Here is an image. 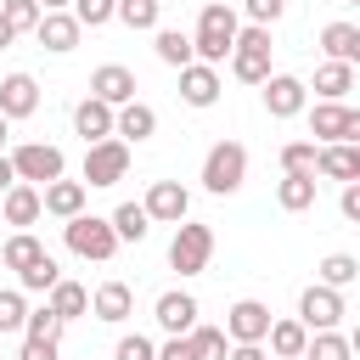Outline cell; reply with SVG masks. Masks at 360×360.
<instances>
[{
  "instance_id": "cell-1",
  "label": "cell",
  "mask_w": 360,
  "mask_h": 360,
  "mask_svg": "<svg viewBox=\"0 0 360 360\" xmlns=\"http://www.w3.org/2000/svg\"><path fill=\"white\" fill-rule=\"evenodd\" d=\"M236 34H242L236 11H231L225 0H208L202 17H197V28H191V39H197V62H214V68H219V62L236 51Z\"/></svg>"
},
{
  "instance_id": "cell-2",
  "label": "cell",
  "mask_w": 360,
  "mask_h": 360,
  "mask_svg": "<svg viewBox=\"0 0 360 360\" xmlns=\"http://www.w3.org/2000/svg\"><path fill=\"white\" fill-rule=\"evenodd\" d=\"M62 242H68L79 259H90V264H107V259L118 253V231H112V219H96V214H73V219H62Z\"/></svg>"
},
{
  "instance_id": "cell-3",
  "label": "cell",
  "mask_w": 360,
  "mask_h": 360,
  "mask_svg": "<svg viewBox=\"0 0 360 360\" xmlns=\"http://www.w3.org/2000/svg\"><path fill=\"white\" fill-rule=\"evenodd\" d=\"M242 180H248V146L242 141H214L208 158H202V186L214 197H231V191H242Z\"/></svg>"
},
{
  "instance_id": "cell-4",
  "label": "cell",
  "mask_w": 360,
  "mask_h": 360,
  "mask_svg": "<svg viewBox=\"0 0 360 360\" xmlns=\"http://www.w3.org/2000/svg\"><path fill=\"white\" fill-rule=\"evenodd\" d=\"M270 28L264 22H248L242 34H236V51H231V73L242 79V84H264L270 79Z\"/></svg>"
},
{
  "instance_id": "cell-5",
  "label": "cell",
  "mask_w": 360,
  "mask_h": 360,
  "mask_svg": "<svg viewBox=\"0 0 360 360\" xmlns=\"http://www.w3.org/2000/svg\"><path fill=\"white\" fill-rule=\"evenodd\" d=\"M208 259H214V231L197 225V219H180V225H174V242H169V270H180V276H202Z\"/></svg>"
},
{
  "instance_id": "cell-6",
  "label": "cell",
  "mask_w": 360,
  "mask_h": 360,
  "mask_svg": "<svg viewBox=\"0 0 360 360\" xmlns=\"http://www.w3.org/2000/svg\"><path fill=\"white\" fill-rule=\"evenodd\" d=\"M124 174H129V141L124 135L84 146V186H118Z\"/></svg>"
},
{
  "instance_id": "cell-7",
  "label": "cell",
  "mask_w": 360,
  "mask_h": 360,
  "mask_svg": "<svg viewBox=\"0 0 360 360\" xmlns=\"http://www.w3.org/2000/svg\"><path fill=\"white\" fill-rule=\"evenodd\" d=\"M309 135H315L321 146H332V141L360 146V107H343V101H315V107H309Z\"/></svg>"
},
{
  "instance_id": "cell-8",
  "label": "cell",
  "mask_w": 360,
  "mask_h": 360,
  "mask_svg": "<svg viewBox=\"0 0 360 360\" xmlns=\"http://www.w3.org/2000/svg\"><path fill=\"white\" fill-rule=\"evenodd\" d=\"M11 163H17V180H34V186L62 180V169H68L62 146H51V141H28V146H17V152H11Z\"/></svg>"
},
{
  "instance_id": "cell-9",
  "label": "cell",
  "mask_w": 360,
  "mask_h": 360,
  "mask_svg": "<svg viewBox=\"0 0 360 360\" xmlns=\"http://www.w3.org/2000/svg\"><path fill=\"white\" fill-rule=\"evenodd\" d=\"M298 321H304L309 332H332V326L343 321V292L326 287V281L304 287V298H298Z\"/></svg>"
},
{
  "instance_id": "cell-10",
  "label": "cell",
  "mask_w": 360,
  "mask_h": 360,
  "mask_svg": "<svg viewBox=\"0 0 360 360\" xmlns=\"http://www.w3.org/2000/svg\"><path fill=\"white\" fill-rule=\"evenodd\" d=\"M270 309L259 304V298H236L231 309H225V332H231V343H264L270 338Z\"/></svg>"
},
{
  "instance_id": "cell-11",
  "label": "cell",
  "mask_w": 360,
  "mask_h": 360,
  "mask_svg": "<svg viewBox=\"0 0 360 360\" xmlns=\"http://www.w3.org/2000/svg\"><path fill=\"white\" fill-rule=\"evenodd\" d=\"M259 90H264V112H270V118H298L304 101H309V84L292 79V73H270Z\"/></svg>"
},
{
  "instance_id": "cell-12",
  "label": "cell",
  "mask_w": 360,
  "mask_h": 360,
  "mask_svg": "<svg viewBox=\"0 0 360 360\" xmlns=\"http://www.w3.org/2000/svg\"><path fill=\"white\" fill-rule=\"evenodd\" d=\"M146 214H152L158 225H180V219L191 214V191H186L180 180H152V186H146Z\"/></svg>"
},
{
  "instance_id": "cell-13",
  "label": "cell",
  "mask_w": 360,
  "mask_h": 360,
  "mask_svg": "<svg viewBox=\"0 0 360 360\" xmlns=\"http://www.w3.org/2000/svg\"><path fill=\"white\" fill-rule=\"evenodd\" d=\"M73 129L84 135V146H96V141L118 135V107H107L101 96H84V101L73 107Z\"/></svg>"
},
{
  "instance_id": "cell-14",
  "label": "cell",
  "mask_w": 360,
  "mask_h": 360,
  "mask_svg": "<svg viewBox=\"0 0 360 360\" xmlns=\"http://www.w3.org/2000/svg\"><path fill=\"white\" fill-rule=\"evenodd\" d=\"M79 34H84V22H79L73 11H45L39 28H34V39H39L45 51H56V56H68V51L79 45Z\"/></svg>"
},
{
  "instance_id": "cell-15",
  "label": "cell",
  "mask_w": 360,
  "mask_h": 360,
  "mask_svg": "<svg viewBox=\"0 0 360 360\" xmlns=\"http://www.w3.org/2000/svg\"><path fill=\"white\" fill-rule=\"evenodd\" d=\"M90 96H101L107 107H124V101H135V73L124 62H101L90 73Z\"/></svg>"
},
{
  "instance_id": "cell-16",
  "label": "cell",
  "mask_w": 360,
  "mask_h": 360,
  "mask_svg": "<svg viewBox=\"0 0 360 360\" xmlns=\"http://www.w3.org/2000/svg\"><path fill=\"white\" fill-rule=\"evenodd\" d=\"M180 101H186V107H214V101H219V68H214V62L180 68Z\"/></svg>"
},
{
  "instance_id": "cell-17",
  "label": "cell",
  "mask_w": 360,
  "mask_h": 360,
  "mask_svg": "<svg viewBox=\"0 0 360 360\" xmlns=\"http://www.w3.org/2000/svg\"><path fill=\"white\" fill-rule=\"evenodd\" d=\"M0 112H6V118H34V112H39V84H34V73H6V79H0Z\"/></svg>"
},
{
  "instance_id": "cell-18",
  "label": "cell",
  "mask_w": 360,
  "mask_h": 360,
  "mask_svg": "<svg viewBox=\"0 0 360 360\" xmlns=\"http://www.w3.org/2000/svg\"><path fill=\"white\" fill-rule=\"evenodd\" d=\"M152 321H158L169 338H186V332L197 326V298H191V292H163V298L152 304Z\"/></svg>"
},
{
  "instance_id": "cell-19",
  "label": "cell",
  "mask_w": 360,
  "mask_h": 360,
  "mask_svg": "<svg viewBox=\"0 0 360 360\" xmlns=\"http://www.w3.org/2000/svg\"><path fill=\"white\" fill-rule=\"evenodd\" d=\"M0 208H6V225H34V219L45 214V186H34V180H17V186L0 197Z\"/></svg>"
},
{
  "instance_id": "cell-20",
  "label": "cell",
  "mask_w": 360,
  "mask_h": 360,
  "mask_svg": "<svg viewBox=\"0 0 360 360\" xmlns=\"http://www.w3.org/2000/svg\"><path fill=\"white\" fill-rule=\"evenodd\" d=\"M129 309H135V292H129L124 281H101V287H96V298H90V315H96V321H107V326L129 321Z\"/></svg>"
},
{
  "instance_id": "cell-21",
  "label": "cell",
  "mask_w": 360,
  "mask_h": 360,
  "mask_svg": "<svg viewBox=\"0 0 360 360\" xmlns=\"http://www.w3.org/2000/svg\"><path fill=\"white\" fill-rule=\"evenodd\" d=\"M84 197H90L84 180H51L45 186V214L51 219H73V214H84Z\"/></svg>"
},
{
  "instance_id": "cell-22",
  "label": "cell",
  "mask_w": 360,
  "mask_h": 360,
  "mask_svg": "<svg viewBox=\"0 0 360 360\" xmlns=\"http://www.w3.org/2000/svg\"><path fill=\"white\" fill-rule=\"evenodd\" d=\"M321 51H326L332 62L360 68V28H354V22H326V28H321Z\"/></svg>"
},
{
  "instance_id": "cell-23",
  "label": "cell",
  "mask_w": 360,
  "mask_h": 360,
  "mask_svg": "<svg viewBox=\"0 0 360 360\" xmlns=\"http://www.w3.org/2000/svg\"><path fill=\"white\" fill-rule=\"evenodd\" d=\"M264 343H270L276 360H292V354L309 349V326H304L298 315H292V321H270V338H264Z\"/></svg>"
},
{
  "instance_id": "cell-24",
  "label": "cell",
  "mask_w": 360,
  "mask_h": 360,
  "mask_svg": "<svg viewBox=\"0 0 360 360\" xmlns=\"http://www.w3.org/2000/svg\"><path fill=\"white\" fill-rule=\"evenodd\" d=\"M158 62H169V68H191L197 62V39L186 34V28H158Z\"/></svg>"
},
{
  "instance_id": "cell-25",
  "label": "cell",
  "mask_w": 360,
  "mask_h": 360,
  "mask_svg": "<svg viewBox=\"0 0 360 360\" xmlns=\"http://www.w3.org/2000/svg\"><path fill=\"white\" fill-rule=\"evenodd\" d=\"M349 90H354V68H349V62H332V56H326V62L315 68V96H321V101H343Z\"/></svg>"
},
{
  "instance_id": "cell-26",
  "label": "cell",
  "mask_w": 360,
  "mask_h": 360,
  "mask_svg": "<svg viewBox=\"0 0 360 360\" xmlns=\"http://www.w3.org/2000/svg\"><path fill=\"white\" fill-rule=\"evenodd\" d=\"M118 135H124V141H146V135H158V112H152L146 101H124V107H118Z\"/></svg>"
},
{
  "instance_id": "cell-27",
  "label": "cell",
  "mask_w": 360,
  "mask_h": 360,
  "mask_svg": "<svg viewBox=\"0 0 360 360\" xmlns=\"http://www.w3.org/2000/svg\"><path fill=\"white\" fill-rule=\"evenodd\" d=\"M315 174H326V180H354V146L349 141H332V146H321V158H315Z\"/></svg>"
},
{
  "instance_id": "cell-28",
  "label": "cell",
  "mask_w": 360,
  "mask_h": 360,
  "mask_svg": "<svg viewBox=\"0 0 360 360\" xmlns=\"http://www.w3.org/2000/svg\"><path fill=\"white\" fill-rule=\"evenodd\" d=\"M276 202H281L287 214H304V208L315 202V169H309V174H281V186H276Z\"/></svg>"
},
{
  "instance_id": "cell-29",
  "label": "cell",
  "mask_w": 360,
  "mask_h": 360,
  "mask_svg": "<svg viewBox=\"0 0 360 360\" xmlns=\"http://www.w3.org/2000/svg\"><path fill=\"white\" fill-rule=\"evenodd\" d=\"M112 231H118V242H141L146 231H152V214H146V202H118L112 214Z\"/></svg>"
},
{
  "instance_id": "cell-30",
  "label": "cell",
  "mask_w": 360,
  "mask_h": 360,
  "mask_svg": "<svg viewBox=\"0 0 360 360\" xmlns=\"http://www.w3.org/2000/svg\"><path fill=\"white\" fill-rule=\"evenodd\" d=\"M315 281H326V287H338V292H343V287H354V281H360V259H354V253H326V259L315 264Z\"/></svg>"
},
{
  "instance_id": "cell-31",
  "label": "cell",
  "mask_w": 360,
  "mask_h": 360,
  "mask_svg": "<svg viewBox=\"0 0 360 360\" xmlns=\"http://www.w3.org/2000/svg\"><path fill=\"white\" fill-rule=\"evenodd\" d=\"M0 259H6V270H17V276H22L28 264H39V259H45V242H39V236H28V231H17V236L6 242V253H0Z\"/></svg>"
},
{
  "instance_id": "cell-32",
  "label": "cell",
  "mask_w": 360,
  "mask_h": 360,
  "mask_svg": "<svg viewBox=\"0 0 360 360\" xmlns=\"http://www.w3.org/2000/svg\"><path fill=\"white\" fill-rule=\"evenodd\" d=\"M45 304H51V309H56V315H62V321H79V315H84V309H90V292H84V287H79V281H56V287H51V298H45Z\"/></svg>"
},
{
  "instance_id": "cell-33",
  "label": "cell",
  "mask_w": 360,
  "mask_h": 360,
  "mask_svg": "<svg viewBox=\"0 0 360 360\" xmlns=\"http://www.w3.org/2000/svg\"><path fill=\"white\" fill-rule=\"evenodd\" d=\"M158 17H163V0H118V22L124 28H141V34L152 28L158 34Z\"/></svg>"
},
{
  "instance_id": "cell-34",
  "label": "cell",
  "mask_w": 360,
  "mask_h": 360,
  "mask_svg": "<svg viewBox=\"0 0 360 360\" xmlns=\"http://www.w3.org/2000/svg\"><path fill=\"white\" fill-rule=\"evenodd\" d=\"M354 349H349V338L332 326V332H309V349H304V360H349Z\"/></svg>"
},
{
  "instance_id": "cell-35",
  "label": "cell",
  "mask_w": 360,
  "mask_h": 360,
  "mask_svg": "<svg viewBox=\"0 0 360 360\" xmlns=\"http://www.w3.org/2000/svg\"><path fill=\"white\" fill-rule=\"evenodd\" d=\"M0 17H6L17 34H34L39 17H45V6H39V0H0Z\"/></svg>"
},
{
  "instance_id": "cell-36",
  "label": "cell",
  "mask_w": 360,
  "mask_h": 360,
  "mask_svg": "<svg viewBox=\"0 0 360 360\" xmlns=\"http://www.w3.org/2000/svg\"><path fill=\"white\" fill-rule=\"evenodd\" d=\"M191 343L202 360H231V332L225 326H191Z\"/></svg>"
},
{
  "instance_id": "cell-37",
  "label": "cell",
  "mask_w": 360,
  "mask_h": 360,
  "mask_svg": "<svg viewBox=\"0 0 360 360\" xmlns=\"http://www.w3.org/2000/svg\"><path fill=\"white\" fill-rule=\"evenodd\" d=\"M315 158H321L315 141H287V146H281V174H309Z\"/></svg>"
},
{
  "instance_id": "cell-38",
  "label": "cell",
  "mask_w": 360,
  "mask_h": 360,
  "mask_svg": "<svg viewBox=\"0 0 360 360\" xmlns=\"http://www.w3.org/2000/svg\"><path fill=\"white\" fill-rule=\"evenodd\" d=\"M17 281H22V292H51V287L62 281V270H56V259L45 253V259H39V264H28V270H22Z\"/></svg>"
},
{
  "instance_id": "cell-39",
  "label": "cell",
  "mask_w": 360,
  "mask_h": 360,
  "mask_svg": "<svg viewBox=\"0 0 360 360\" xmlns=\"http://www.w3.org/2000/svg\"><path fill=\"white\" fill-rule=\"evenodd\" d=\"M62 315L51 309V304H39V309H28V326H22V338H62Z\"/></svg>"
},
{
  "instance_id": "cell-40",
  "label": "cell",
  "mask_w": 360,
  "mask_h": 360,
  "mask_svg": "<svg viewBox=\"0 0 360 360\" xmlns=\"http://www.w3.org/2000/svg\"><path fill=\"white\" fill-rule=\"evenodd\" d=\"M22 326H28V304L17 287H6L0 292V332H22Z\"/></svg>"
},
{
  "instance_id": "cell-41",
  "label": "cell",
  "mask_w": 360,
  "mask_h": 360,
  "mask_svg": "<svg viewBox=\"0 0 360 360\" xmlns=\"http://www.w3.org/2000/svg\"><path fill=\"white\" fill-rule=\"evenodd\" d=\"M68 11H73L84 28H101V22H112V17H118V0H73Z\"/></svg>"
},
{
  "instance_id": "cell-42",
  "label": "cell",
  "mask_w": 360,
  "mask_h": 360,
  "mask_svg": "<svg viewBox=\"0 0 360 360\" xmlns=\"http://www.w3.org/2000/svg\"><path fill=\"white\" fill-rule=\"evenodd\" d=\"M112 360H158V349H152V338H141V332H129V338H118V349H112Z\"/></svg>"
},
{
  "instance_id": "cell-43",
  "label": "cell",
  "mask_w": 360,
  "mask_h": 360,
  "mask_svg": "<svg viewBox=\"0 0 360 360\" xmlns=\"http://www.w3.org/2000/svg\"><path fill=\"white\" fill-rule=\"evenodd\" d=\"M242 11H248L253 22H264V28H270V22L287 11V0H242Z\"/></svg>"
},
{
  "instance_id": "cell-44",
  "label": "cell",
  "mask_w": 360,
  "mask_h": 360,
  "mask_svg": "<svg viewBox=\"0 0 360 360\" xmlns=\"http://www.w3.org/2000/svg\"><path fill=\"white\" fill-rule=\"evenodd\" d=\"M158 360H202V354H197V343H191V332H186V338H169V343L158 349Z\"/></svg>"
},
{
  "instance_id": "cell-45",
  "label": "cell",
  "mask_w": 360,
  "mask_h": 360,
  "mask_svg": "<svg viewBox=\"0 0 360 360\" xmlns=\"http://www.w3.org/2000/svg\"><path fill=\"white\" fill-rule=\"evenodd\" d=\"M17 360H56V338H22Z\"/></svg>"
},
{
  "instance_id": "cell-46",
  "label": "cell",
  "mask_w": 360,
  "mask_h": 360,
  "mask_svg": "<svg viewBox=\"0 0 360 360\" xmlns=\"http://www.w3.org/2000/svg\"><path fill=\"white\" fill-rule=\"evenodd\" d=\"M338 208H343V219H354V225H360V180H349V186H343Z\"/></svg>"
},
{
  "instance_id": "cell-47",
  "label": "cell",
  "mask_w": 360,
  "mask_h": 360,
  "mask_svg": "<svg viewBox=\"0 0 360 360\" xmlns=\"http://www.w3.org/2000/svg\"><path fill=\"white\" fill-rule=\"evenodd\" d=\"M231 360H270L264 343H231Z\"/></svg>"
},
{
  "instance_id": "cell-48",
  "label": "cell",
  "mask_w": 360,
  "mask_h": 360,
  "mask_svg": "<svg viewBox=\"0 0 360 360\" xmlns=\"http://www.w3.org/2000/svg\"><path fill=\"white\" fill-rule=\"evenodd\" d=\"M11 186H17V163H11V158H6V152H0V197H6V191H11Z\"/></svg>"
},
{
  "instance_id": "cell-49",
  "label": "cell",
  "mask_w": 360,
  "mask_h": 360,
  "mask_svg": "<svg viewBox=\"0 0 360 360\" xmlns=\"http://www.w3.org/2000/svg\"><path fill=\"white\" fill-rule=\"evenodd\" d=\"M11 39H17V28H11V22H6V17H0V51H6V45H11Z\"/></svg>"
},
{
  "instance_id": "cell-50",
  "label": "cell",
  "mask_w": 360,
  "mask_h": 360,
  "mask_svg": "<svg viewBox=\"0 0 360 360\" xmlns=\"http://www.w3.org/2000/svg\"><path fill=\"white\" fill-rule=\"evenodd\" d=\"M39 6H45V11H68L73 0H39Z\"/></svg>"
},
{
  "instance_id": "cell-51",
  "label": "cell",
  "mask_w": 360,
  "mask_h": 360,
  "mask_svg": "<svg viewBox=\"0 0 360 360\" xmlns=\"http://www.w3.org/2000/svg\"><path fill=\"white\" fill-rule=\"evenodd\" d=\"M349 349H354V354H360V321H354V332H349Z\"/></svg>"
},
{
  "instance_id": "cell-52",
  "label": "cell",
  "mask_w": 360,
  "mask_h": 360,
  "mask_svg": "<svg viewBox=\"0 0 360 360\" xmlns=\"http://www.w3.org/2000/svg\"><path fill=\"white\" fill-rule=\"evenodd\" d=\"M6 129H11V118H6V112H0V146H6Z\"/></svg>"
},
{
  "instance_id": "cell-53",
  "label": "cell",
  "mask_w": 360,
  "mask_h": 360,
  "mask_svg": "<svg viewBox=\"0 0 360 360\" xmlns=\"http://www.w3.org/2000/svg\"><path fill=\"white\" fill-rule=\"evenodd\" d=\"M354 180H360V146H354Z\"/></svg>"
},
{
  "instance_id": "cell-54",
  "label": "cell",
  "mask_w": 360,
  "mask_h": 360,
  "mask_svg": "<svg viewBox=\"0 0 360 360\" xmlns=\"http://www.w3.org/2000/svg\"><path fill=\"white\" fill-rule=\"evenodd\" d=\"M292 360H304V354H292Z\"/></svg>"
},
{
  "instance_id": "cell-55",
  "label": "cell",
  "mask_w": 360,
  "mask_h": 360,
  "mask_svg": "<svg viewBox=\"0 0 360 360\" xmlns=\"http://www.w3.org/2000/svg\"><path fill=\"white\" fill-rule=\"evenodd\" d=\"M349 6H360V0H349Z\"/></svg>"
},
{
  "instance_id": "cell-56",
  "label": "cell",
  "mask_w": 360,
  "mask_h": 360,
  "mask_svg": "<svg viewBox=\"0 0 360 360\" xmlns=\"http://www.w3.org/2000/svg\"><path fill=\"white\" fill-rule=\"evenodd\" d=\"M163 6H169V0H163Z\"/></svg>"
}]
</instances>
